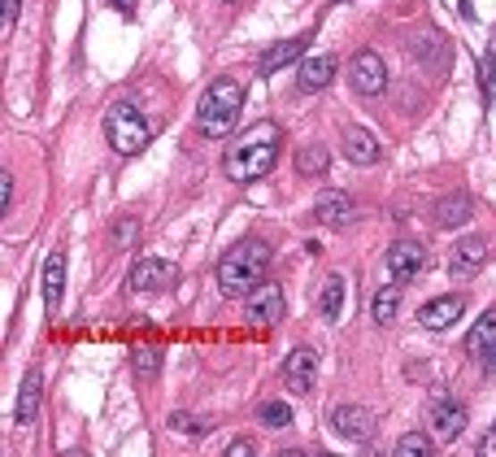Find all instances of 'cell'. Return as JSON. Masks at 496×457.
Listing matches in <instances>:
<instances>
[{
	"instance_id": "1",
	"label": "cell",
	"mask_w": 496,
	"mask_h": 457,
	"mask_svg": "<svg viewBox=\"0 0 496 457\" xmlns=\"http://www.w3.org/2000/svg\"><path fill=\"white\" fill-rule=\"evenodd\" d=\"M274 162H279V127L274 123H257L253 131H244V140L235 148H227L223 170L235 183H253V179L270 174Z\"/></svg>"
},
{
	"instance_id": "19",
	"label": "cell",
	"mask_w": 496,
	"mask_h": 457,
	"mask_svg": "<svg viewBox=\"0 0 496 457\" xmlns=\"http://www.w3.org/2000/svg\"><path fill=\"white\" fill-rule=\"evenodd\" d=\"M309 39H314V35L305 31V35H297V39H283V44H274V48H270V53L262 57V74H265V79H270L274 70H283L288 62H297L300 53H305V44H309Z\"/></svg>"
},
{
	"instance_id": "34",
	"label": "cell",
	"mask_w": 496,
	"mask_h": 457,
	"mask_svg": "<svg viewBox=\"0 0 496 457\" xmlns=\"http://www.w3.org/2000/svg\"><path fill=\"white\" fill-rule=\"evenodd\" d=\"M253 449H257V444H253L248 436H240V440H231V449H227V453H231V457H248Z\"/></svg>"
},
{
	"instance_id": "32",
	"label": "cell",
	"mask_w": 496,
	"mask_h": 457,
	"mask_svg": "<svg viewBox=\"0 0 496 457\" xmlns=\"http://www.w3.org/2000/svg\"><path fill=\"white\" fill-rule=\"evenodd\" d=\"M483 92H488V100L496 105V48H492V57L483 62Z\"/></svg>"
},
{
	"instance_id": "36",
	"label": "cell",
	"mask_w": 496,
	"mask_h": 457,
	"mask_svg": "<svg viewBox=\"0 0 496 457\" xmlns=\"http://www.w3.org/2000/svg\"><path fill=\"white\" fill-rule=\"evenodd\" d=\"M483 366H488V370H496V340L483 349Z\"/></svg>"
},
{
	"instance_id": "21",
	"label": "cell",
	"mask_w": 496,
	"mask_h": 457,
	"mask_svg": "<svg viewBox=\"0 0 496 457\" xmlns=\"http://www.w3.org/2000/svg\"><path fill=\"white\" fill-rule=\"evenodd\" d=\"M39 370H27V379H22V388H18V410H13V419L18 427H31L35 423V410H39Z\"/></svg>"
},
{
	"instance_id": "31",
	"label": "cell",
	"mask_w": 496,
	"mask_h": 457,
	"mask_svg": "<svg viewBox=\"0 0 496 457\" xmlns=\"http://www.w3.org/2000/svg\"><path fill=\"white\" fill-rule=\"evenodd\" d=\"M18 9H22V0H4V4H0V31H4V35L13 31V22H18Z\"/></svg>"
},
{
	"instance_id": "27",
	"label": "cell",
	"mask_w": 496,
	"mask_h": 457,
	"mask_svg": "<svg viewBox=\"0 0 496 457\" xmlns=\"http://www.w3.org/2000/svg\"><path fill=\"white\" fill-rule=\"evenodd\" d=\"M170 427L183 431V436H205V431H209V423L197 419V414H188V410H174V414H170Z\"/></svg>"
},
{
	"instance_id": "14",
	"label": "cell",
	"mask_w": 496,
	"mask_h": 457,
	"mask_svg": "<svg viewBox=\"0 0 496 457\" xmlns=\"http://www.w3.org/2000/svg\"><path fill=\"white\" fill-rule=\"evenodd\" d=\"M466 309V296H435V300H427L423 309H418V323L427 326V331H444V326H453L458 318H462Z\"/></svg>"
},
{
	"instance_id": "20",
	"label": "cell",
	"mask_w": 496,
	"mask_h": 457,
	"mask_svg": "<svg viewBox=\"0 0 496 457\" xmlns=\"http://www.w3.org/2000/svg\"><path fill=\"white\" fill-rule=\"evenodd\" d=\"M331 165V153L318 144V140H309V144H300L297 148V174L300 179H323Z\"/></svg>"
},
{
	"instance_id": "13",
	"label": "cell",
	"mask_w": 496,
	"mask_h": 457,
	"mask_svg": "<svg viewBox=\"0 0 496 457\" xmlns=\"http://www.w3.org/2000/svg\"><path fill=\"white\" fill-rule=\"evenodd\" d=\"M340 144H344V157L353 165H379V157H383L379 140H374L366 127H344L340 131Z\"/></svg>"
},
{
	"instance_id": "18",
	"label": "cell",
	"mask_w": 496,
	"mask_h": 457,
	"mask_svg": "<svg viewBox=\"0 0 496 457\" xmlns=\"http://www.w3.org/2000/svg\"><path fill=\"white\" fill-rule=\"evenodd\" d=\"M435 223L449 231V227H466L470 223V196L466 192H449L440 196V205H435Z\"/></svg>"
},
{
	"instance_id": "35",
	"label": "cell",
	"mask_w": 496,
	"mask_h": 457,
	"mask_svg": "<svg viewBox=\"0 0 496 457\" xmlns=\"http://www.w3.org/2000/svg\"><path fill=\"white\" fill-rule=\"evenodd\" d=\"M479 453H483V457H496V427L488 431V436H483V440H479Z\"/></svg>"
},
{
	"instance_id": "10",
	"label": "cell",
	"mask_w": 496,
	"mask_h": 457,
	"mask_svg": "<svg viewBox=\"0 0 496 457\" xmlns=\"http://www.w3.org/2000/svg\"><path fill=\"white\" fill-rule=\"evenodd\" d=\"M427 427H431V436H435V440L453 444V440H458V436L466 431V405H462V401H449V396H440V401L431 405Z\"/></svg>"
},
{
	"instance_id": "37",
	"label": "cell",
	"mask_w": 496,
	"mask_h": 457,
	"mask_svg": "<svg viewBox=\"0 0 496 457\" xmlns=\"http://www.w3.org/2000/svg\"><path fill=\"white\" fill-rule=\"evenodd\" d=\"M113 4H118L122 13H131V9H135V0H113Z\"/></svg>"
},
{
	"instance_id": "22",
	"label": "cell",
	"mask_w": 496,
	"mask_h": 457,
	"mask_svg": "<svg viewBox=\"0 0 496 457\" xmlns=\"http://www.w3.org/2000/svg\"><path fill=\"white\" fill-rule=\"evenodd\" d=\"M344 292H349V284H344V275H331L327 284H323V292H318V314L335 323L340 318V309H344Z\"/></svg>"
},
{
	"instance_id": "16",
	"label": "cell",
	"mask_w": 496,
	"mask_h": 457,
	"mask_svg": "<svg viewBox=\"0 0 496 457\" xmlns=\"http://www.w3.org/2000/svg\"><path fill=\"white\" fill-rule=\"evenodd\" d=\"M62 296H66V253L53 249L44 261V300L48 309H62Z\"/></svg>"
},
{
	"instance_id": "29",
	"label": "cell",
	"mask_w": 496,
	"mask_h": 457,
	"mask_svg": "<svg viewBox=\"0 0 496 457\" xmlns=\"http://www.w3.org/2000/svg\"><path fill=\"white\" fill-rule=\"evenodd\" d=\"M488 335H496V309H488L483 318H479V326L470 331V349H483V340Z\"/></svg>"
},
{
	"instance_id": "26",
	"label": "cell",
	"mask_w": 496,
	"mask_h": 457,
	"mask_svg": "<svg viewBox=\"0 0 496 457\" xmlns=\"http://www.w3.org/2000/svg\"><path fill=\"white\" fill-rule=\"evenodd\" d=\"M409 53H414V57H431V62H444V39L427 31V35H418V39L409 44Z\"/></svg>"
},
{
	"instance_id": "17",
	"label": "cell",
	"mask_w": 496,
	"mask_h": 457,
	"mask_svg": "<svg viewBox=\"0 0 496 457\" xmlns=\"http://www.w3.org/2000/svg\"><path fill=\"white\" fill-rule=\"evenodd\" d=\"M335 70H340V62L331 57V53H318V57H309V62L300 65V92H323L331 79H335Z\"/></svg>"
},
{
	"instance_id": "23",
	"label": "cell",
	"mask_w": 496,
	"mask_h": 457,
	"mask_svg": "<svg viewBox=\"0 0 496 457\" xmlns=\"http://www.w3.org/2000/svg\"><path fill=\"white\" fill-rule=\"evenodd\" d=\"M397 309H400V288H397V279H392L388 288L374 292V300H370V318H374V323H392Z\"/></svg>"
},
{
	"instance_id": "11",
	"label": "cell",
	"mask_w": 496,
	"mask_h": 457,
	"mask_svg": "<svg viewBox=\"0 0 496 457\" xmlns=\"http://www.w3.org/2000/svg\"><path fill=\"white\" fill-rule=\"evenodd\" d=\"M353 214H357V205H353V196L349 192H323L314 200V223H323V227H349L353 223Z\"/></svg>"
},
{
	"instance_id": "33",
	"label": "cell",
	"mask_w": 496,
	"mask_h": 457,
	"mask_svg": "<svg viewBox=\"0 0 496 457\" xmlns=\"http://www.w3.org/2000/svg\"><path fill=\"white\" fill-rule=\"evenodd\" d=\"M9 209H13V174L0 179V214H9Z\"/></svg>"
},
{
	"instance_id": "8",
	"label": "cell",
	"mask_w": 496,
	"mask_h": 457,
	"mask_svg": "<svg viewBox=\"0 0 496 457\" xmlns=\"http://www.w3.org/2000/svg\"><path fill=\"white\" fill-rule=\"evenodd\" d=\"M244 314H248V323L257 326H274L283 318V292H279V284H257L253 292L244 296Z\"/></svg>"
},
{
	"instance_id": "5",
	"label": "cell",
	"mask_w": 496,
	"mask_h": 457,
	"mask_svg": "<svg viewBox=\"0 0 496 457\" xmlns=\"http://www.w3.org/2000/svg\"><path fill=\"white\" fill-rule=\"evenodd\" d=\"M374 427H379V419H374V410H366V405H335L331 410V431L340 436V440H349V444H366L370 436H374Z\"/></svg>"
},
{
	"instance_id": "12",
	"label": "cell",
	"mask_w": 496,
	"mask_h": 457,
	"mask_svg": "<svg viewBox=\"0 0 496 457\" xmlns=\"http://www.w3.org/2000/svg\"><path fill=\"white\" fill-rule=\"evenodd\" d=\"M314 379H318V353L314 349H292V358L283 361L288 392H314Z\"/></svg>"
},
{
	"instance_id": "2",
	"label": "cell",
	"mask_w": 496,
	"mask_h": 457,
	"mask_svg": "<svg viewBox=\"0 0 496 457\" xmlns=\"http://www.w3.org/2000/svg\"><path fill=\"white\" fill-rule=\"evenodd\" d=\"M270 270V244L265 240H240L231 253L218 261V288L227 296H248L257 284H265Z\"/></svg>"
},
{
	"instance_id": "3",
	"label": "cell",
	"mask_w": 496,
	"mask_h": 457,
	"mask_svg": "<svg viewBox=\"0 0 496 457\" xmlns=\"http://www.w3.org/2000/svg\"><path fill=\"white\" fill-rule=\"evenodd\" d=\"M240 109H244V88H240V79H214L209 92L200 97V109H197L200 135H209V140L227 135V131L240 123Z\"/></svg>"
},
{
	"instance_id": "6",
	"label": "cell",
	"mask_w": 496,
	"mask_h": 457,
	"mask_svg": "<svg viewBox=\"0 0 496 457\" xmlns=\"http://www.w3.org/2000/svg\"><path fill=\"white\" fill-rule=\"evenodd\" d=\"M349 83H353L357 97H379V92L388 88V65H383V57L362 48V53L349 62Z\"/></svg>"
},
{
	"instance_id": "4",
	"label": "cell",
	"mask_w": 496,
	"mask_h": 457,
	"mask_svg": "<svg viewBox=\"0 0 496 457\" xmlns=\"http://www.w3.org/2000/svg\"><path fill=\"white\" fill-rule=\"evenodd\" d=\"M105 140H109V148H113L118 157H135V153L148 148L153 127H148V118L139 114V105L118 100V105L105 114Z\"/></svg>"
},
{
	"instance_id": "28",
	"label": "cell",
	"mask_w": 496,
	"mask_h": 457,
	"mask_svg": "<svg viewBox=\"0 0 496 457\" xmlns=\"http://www.w3.org/2000/svg\"><path fill=\"white\" fill-rule=\"evenodd\" d=\"M157 370H162V353L157 349H139L135 353V375L139 379H157Z\"/></svg>"
},
{
	"instance_id": "30",
	"label": "cell",
	"mask_w": 496,
	"mask_h": 457,
	"mask_svg": "<svg viewBox=\"0 0 496 457\" xmlns=\"http://www.w3.org/2000/svg\"><path fill=\"white\" fill-rule=\"evenodd\" d=\"M131 240H139V218H122V223L113 227V244H118V249H127Z\"/></svg>"
},
{
	"instance_id": "9",
	"label": "cell",
	"mask_w": 496,
	"mask_h": 457,
	"mask_svg": "<svg viewBox=\"0 0 496 457\" xmlns=\"http://www.w3.org/2000/svg\"><path fill=\"white\" fill-rule=\"evenodd\" d=\"M423 266H427V253H423L418 240H397V244L388 249V279H397V284L418 279Z\"/></svg>"
},
{
	"instance_id": "15",
	"label": "cell",
	"mask_w": 496,
	"mask_h": 457,
	"mask_svg": "<svg viewBox=\"0 0 496 457\" xmlns=\"http://www.w3.org/2000/svg\"><path fill=\"white\" fill-rule=\"evenodd\" d=\"M483 261H488V240L470 235V240H462V244H453V258H449V275L466 279V275H475V270H479Z\"/></svg>"
},
{
	"instance_id": "24",
	"label": "cell",
	"mask_w": 496,
	"mask_h": 457,
	"mask_svg": "<svg viewBox=\"0 0 496 457\" xmlns=\"http://www.w3.org/2000/svg\"><path fill=\"white\" fill-rule=\"evenodd\" d=\"M257 419H262V427L279 431V427L292 423V405H283V401H262V405H257Z\"/></svg>"
},
{
	"instance_id": "25",
	"label": "cell",
	"mask_w": 496,
	"mask_h": 457,
	"mask_svg": "<svg viewBox=\"0 0 496 457\" xmlns=\"http://www.w3.org/2000/svg\"><path fill=\"white\" fill-rule=\"evenodd\" d=\"M397 453L400 457H431L435 453V440L423 436V431H409V436H400L397 440Z\"/></svg>"
},
{
	"instance_id": "7",
	"label": "cell",
	"mask_w": 496,
	"mask_h": 457,
	"mask_svg": "<svg viewBox=\"0 0 496 457\" xmlns=\"http://www.w3.org/2000/svg\"><path fill=\"white\" fill-rule=\"evenodd\" d=\"M179 279V266L170 258H139L131 266V292H165Z\"/></svg>"
},
{
	"instance_id": "38",
	"label": "cell",
	"mask_w": 496,
	"mask_h": 457,
	"mask_svg": "<svg viewBox=\"0 0 496 457\" xmlns=\"http://www.w3.org/2000/svg\"><path fill=\"white\" fill-rule=\"evenodd\" d=\"M492 427H496V423H492Z\"/></svg>"
}]
</instances>
